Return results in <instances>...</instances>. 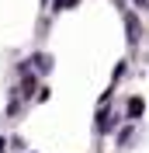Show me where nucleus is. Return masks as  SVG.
I'll list each match as a JSON object with an SVG mask.
<instances>
[{"label":"nucleus","instance_id":"f257e3e1","mask_svg":"<svg viewBox=\"0 0 149 153\" xmlns=\"http://www.w3.org/2000/svg\"><path fill=\"white\" fill-rule=\"evenodd\" d=\"M128 42H139V18L128 14Z\"/></svg>","mask_w":149,"mask_h":153},{"label":"nucleus","instance_id":"f03ea898","mask_svg":"<svg viewBox=\"0 0 149 153\" xmlns=\"http://www.w3.org/2000/svg\"><path fill=\"white\" fill-rule=\"evenodd\" d=\"M128 115H142V97H132L128 101Z\"/></svg>","mask_w":149,"mask_h":153}]
</instances>
